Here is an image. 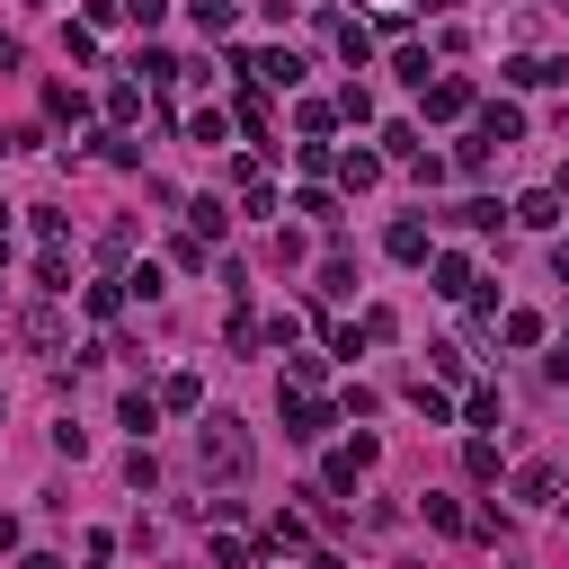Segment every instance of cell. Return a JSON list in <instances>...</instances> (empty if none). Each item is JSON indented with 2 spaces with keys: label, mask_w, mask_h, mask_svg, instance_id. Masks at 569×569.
<instances>
[{
  "label": "cell",
  "mask_w": 569,
  "mask_h": 569,
  "mask_svg": "<svg viewBox=\"0 0 569 569\" xmlns=\"http://www.w3.org/2000/svg\"><path fill=\"white\" fill-rule=\"evenodd\" d=\"M240 71H249L258 89H293V80H302V53H240Z\"/></svg>",
  "instance_id": "5"
},
{
  "label": "cell",
  "mask_w": 569,
  "mask_h": 569,
  "mask_svg": "<svg viewBox=\"0 0 569 569\" xmlns=\"http://www.w3.org/2000/svg\"><path fill=\"white\" fill-rule=\"evenodd\" d=\"M453 160H462V169H471V178H480V169H489V160H498V142H489V133H480V124H471V133H462V151H453Z\"/></svg>",
  "instance_id": "22"
},
{
  "label": "cell",
  "mask_w": 569,
  "mask_h": 569,
  "mask_svg": "<svg viewBox=\"0 0 569 569\" xmlns=\"http://www.w3.org/2000/svg\"><path fill=\"white\" fill-rule=\"evenodd\" d=\"M418 9H453V0H418Z\"/></svg>",
  "instance_id": "46"
},
{
  "label": "cell",
  "mask_w": 569,
  "mask_h": 569,
  "mask_svg": "<svg viewBox=\"0 0 569 569\" xmlns=\"http://www.w3.org/2000/svg\"><path fill=\"white\" fill-rule=\"evenodd\" d=\"M36 284H44V293H71V258L44 249V258H36Z\"/></svg>",
  "instance_id": "23"
},
{
  "label": "cell",
  "mask_w": 569,
  "mask_h": 569,
  "mask_svg": "<svg viewBox=\"0 0 569 569\" xmlns=\"http://www.w3.org/2000/svg\"><path fill=\"white\" fill-rule=\"evenodd\" d=\"M124 18H133V27H160V18H169V0H124Z\"/></svg>",
  "instance_id": "41"
},
{
  "label": "cell",
  "mask_w": 569,
  "mask_h": 569,
  "mask_svg": "<svg viewBox=\"0 0 569 569\" xmlns=\"http://www.w3.org/2000/svg\"><path fill=\"white\" fill-rule=\"evenodd\" d=\"M373 462H382V445H373V436H356L347 453H329V489H356V471H373Z\"/></svg>",
  "instance_id": "8"
},
{
  "label": "cell",
  "mask_w": 569,
  "mask_h": 569,
  "mask_svg": "<svg viewBox=\"0 0 569 569\" xmlns=\"http://www.w3.org/2000/svg\"><path fill=\"white\" fill-rule=\"evenodd\" d=\"M516 498H525V507H551V498H560V471H551V462H525V471H516Z\"/></svg>",
  "instance_id": "12"
},
{
  "label": "cell",
  "mask_w": 569,
  "mask_h": 569,
  "mask_svg": "<svg viewBox=\"0 0 569 569\" xmlns=\"http://www.w3.org/2000/svg\"><path fill=\"white\" fill-rule=\"evenodd\" d=\"M338 169V187H373L382 178V151H347V160H329Z\"/></svg>",
  "instance_id": "16"
},
{
  "label": "cell",
  "mask_w": 569,
  "mask_h": 569,
  "mask_svg": "<svg viewBox=\"0 0 569 569\" xmlns=\"http://www.w3.org/2000/svg\"><path fill=\"white\" fill-rule=\"evenodd\" d=\"M391 71H400V80H409V89H427V80H436V71H427V53H418V44H400V53H391Z\"/></svg>",
  "instance_id": "29"
},
{
  "label": "cell",
  "mask_w": 569,
  "mask_h": 569,
  "mask_svg": "<svg viewBox=\"0 0 569 569\" xmlns=\"http://www.w3.org/2000/svg\"><path fill=\"white\" fill-rule=\"evenodd\" d=\"M240 213H276V178L258 160H240Z\"/></svg>",
  "instance_id": "10"
},
{
  "label": "cell",
  "mask_w": 569,
  "mask_h": 569,
  "mask_svg": "<svg viewBox=\"0 0 569 569\" xmlns=\"http://www.w3.org/2000/svg\"><path fill=\"white\" fill-rule=\"evenodd\" d=\"M409 400H418V418H427V427H445V418H453V400H445L436 382H409Z\"/></svg>",
  "instance_id": "26"
},
{
  "label": "cell",
  "mask_w": 569,
  "mask_h": 569,
  "mask_svg": "<svg viewBox=\"0 0 569 569\" xmlns=\"http://www.w3.org/2000/svg\"><path fill=\"white\" fill-rule=\"evenodd\" d=\"M160 409L196 418V409H204V382H196V373H169V382H160Z\"/></svg>",
  "instance_id": "13"
},
{
  "label": "cell",
  "mask_w": 569,
  "mask_h": 569,
  "mask_svg": "<svg viewBox=\"0 0 569 569\" xmlns=\"http://www.w3.org/2000/svg\"><path fill=\"white\" fill-rule=\"evenodd\" d=\"M80 560H89V569H107V560H116V533H89V542H80Z\"/></svg>",
  "instance_id": "40"
},
{
  "label": "cell",
  "mask_w": 569,
  "mask_h": 569,
  "mask_svg": "<svg viewBox=\"0 0 569 569\" xmlns=\"http://www.w3.org/2000/svg\"><path fill=\"white\" fill-rule=\"evenodd\" d=\"M27 338H36V347H62V311L36 302V311H27Z\"/></svg>",
  "instance_id": "25"
},
{
  "label": "cell",
  "mask_w": 569,
  "mask_h": 569,
  "mask_svg": "<svg viewBox=\"0 0 569 569\" xmlns=\"http://www.w3.org/2000/svg\"><path fill=\"white\" fill-rule=\"evenodd\" d=\"M293 124H302V142H320V133H329V107H320V98H302V107H293Z\"/></svg>",
  "instance_id": "36"
},
{
  "label": "cell",
  "mask_w": 569,
  "mask_h": 569,
  "mask_svg": "<svg viewBox=\"0 0 569 569\" xmlns=\"http://www.w3.org/2000/svg\"><path fill=\"white\" fill-rule=\"evenodd\" d=\"M329 427H338V409H329V400H311V391H293V400H284V436H293V445H320Z\"/></svg>",
  "instance_id": "2"
},
{
  "label": "cell",
  "mask_w": 569,
  "mask_h": 569,
  "mask_svg": "<svg viewBox=\"0 0 569 569\" xmlns=\"http://www.w3.org/2000/svg\"><path fill=\"white\" fill-rule=\"evenodd\" d=\"M222 222H231V213H222L213 196H196V204H187V231H196V240H222Z\"/></svg>",
  "instance_id": "20"
},
{
  "label": "cell",
  "mask_w": 569,
  "mask_h": 569,
  "mask_svg": "<svg viewBox=\"0 0 569 569\" xmlns=\"http://www.w3.org/2000/svg\"><path fill=\"white\" fill-rule=\"evenodd\" d=\"M436 293H445V302H462V293H480V276H471V258H453V249H436Z\"/></svg>",
  "instance_id": "9"
},
{
  "label": "cell",
  "mask_w": 569,
  "mask_h": 569,
  "mask_svg": "<svg viewBox=\"0 0 569 569\" xmlns=\"http://www.w3.org/2000/svg\"><path fill=\"white\" fill-rule=\"evenodd\" d=\"M507 213H516L525 231H551V222H560V196H551V187H533V196H516Z\"/></svg>",
  "instance_id": "11"
},
{
  "label": "cell",
  "mask_w": 569,
  "mask_h": 569,
  "mask_svg": "<svg viewBox=\"0 0 569 569\" xmlns=\"http://www.w3.org/2000/svg\"><path fill=\"white\" fill-rule=\"evenodd\" d=\"M0 71H18V36H0Z\"/></svg>",
  "instance_id": "44"
},
{
  "label": "cell",
  "mask_w": 569,
  "mask_h": 569,
  "mask_svg": "<svg viewBox=\"0 0 569 569\" xmlns=\"http://www.w3.org/2000/svg\"><path fill=\"white\" fill-rule=\"evenodd\" d=\"M498 80H507V89H551V80H569V62H560V53H516Z\"/></svg>",
  "instance_id": "4"
},
{
  "label": "cell",
  "mask_w": 569,
  "mask_h": 569,
  "mask_svg": "<svg viewBox=\"0 0 569 569\" xmlns=\"http://www.w3.org/2000/svg\"><path fill=\"white\" fill-rule=\"evenodd\" d=\"M169 258H178V267H187V276H204V267H213V249H204V240H196V231H187V240H169Z\"/></svg>",
  "instance_id": "31"
},
{
  "label": "cell",
  "mask_w": 569,
  "mask_h": 569,
  "mask_svg": "<svg viewBox=\"0 0 569 569\" xmlns=\"http://www.w3.org/2000/svg\"><path fill=\"white\" fill-rule=\"evenodd\" d=\"M338 53L365 71V62H373V27H365V18H338Z\"/></svg>",
  "instance_id": "14"
},
{
  "label": "cell",
  "mask_w": 569,
  "mask_h": 569,
  "mask_svg": "<svg viewBox=\"0 0 569 569\" xmlns=\"http://www.w3.org/2000/svg\"><path fill=\"white\" fill-rule=\"evenodd\" d=\"M196 462H204V480H249V462H258V445H249V427L240 418H204L196 427Z\"/></svg>",
  "instance_id": "1"
},
{
  "label": "cell",
  "mask_w": 569,
  "mask_h": 569,
  "mask_svg": "<svg viewBox=\"0 0 569 569\" xmlns=\"http://www.w3.org/2000/svg\"><path fill=\"white\" fill-rule=\"evenodd\" d=\"M551 276H560V284H569V240H551Z\"/></svg>",
  "instance_id": "42"
},
{
  "label": "cell",
  "mask_w": 569,
  "mask_h": 569,
  "mask_svg": "<svg viewBox=\"0 0 569 569\" xmlns=\"http://www.w3.org/2000/svg\"><path fill=\"white\" fill-rule=\"evenodd\" d=\"M240 124H249V133L267 142V98H258V89H240ZM267 151H276V142H267Z\"/></svg>",
  "instance_id": "35"
},
{
  "label": "cell",
  "mask_w": 569,
  "mask_h": 569,
  "mask_svg": "<svg viewBox=\"0 0 569 569\" xmlns=\"http://www.w3.org/2000/svg\"><path fill=\"white\" fill-rule=\"evenodd\" d=\"M418 98H427V116H436V124H462V116H471V80H453V71H436Z\"/></svg>",
  "instance_id": "3"
},
{
  "label": "cell",
  "mask_w": 569,
  "mask_h": 569,
  "mask_svg": "<svg viewBox=\"0 0 569 569\" xmlns=\"http://www.w3.org/2000/svg\"><path fill=\"white\" fill-rule=\"evenodd\" d=\"M453 222H462V231H498V204H489V196H471V204H462Z\"/></svg>",
  "instance_id": "37"
},
{
  "label": "cell",
  "mask_w": 569,
  "mask_h": 569,
  "mask_svg": "<svg viewBox=\"0 0 569 569\" xmlns=\"http://www.w3.org/2000/svg\"><path fill=\"white\" fill-rule=\"evenodd\" d=\"M498 338H507V347H542V311H507Z\"/></svg>",
  "instance_id": "21"
},
{
  "label": "cell",
  "mask_w": 569,
  "mask_h": 569,
  "mask_svg": "<svg viewBox=\"0 0 569 569\" xmlns=\"http://www.w3.org/2000/svg\"><path fill=\"white\" fill-rule=\"evenodd\" d=\"M89 311L116 320V311H124V276H98V284H89Z\"/></svg>",
  "instance_id": "24"
},
{
  "label": "cell",
  "mask_w": 569,
  "mask_h": 569,
  "mask_svg": "<svg viewBox=\"0 0 569 569\" xmlns=\"http://www.w3.org/2000/svg\"><path fill=\"white\" fill-rule=\"evenodd\" d=\"M311 569H347V560H338V551H311Z\"/></svg>",
  "instance_id": "45"
},
{
  "label": "cell",
  "mask_w": 569,
  "mask_h": 569,
  "mask_svg": "<svg viewBox=\"0 0 569 569\" xmlns=\"http://www.w3.org/2000/svg\"><path fill=\"white\" fill-rule=\"evenodd\" d=\"M391 329H400V320H391V311H382V302H373V311H365V320H356V338H365V347H382V338H391Z\"/></svg>",
  "instance_id": "38"
},
{
  "label": "cell",
  "mask_w": 569,
  "mask_h": 569,
  "mask_svg": "<svg viewBox=\"0 0 569 569\" xmlns=\"http://www.w3.org/2000/svg\"><path fill=\"white\" fill-rule=\"evenodd\" d=\"M382 249H391V258H400V267H418V258H436V231H427V222H418V213H400V222H391V240H382Z\"/></svg>",
  "instance_id": "6"
},
{
  "label": "cell",
  "mask_w": 569,
  "mask_h": 569,
  "mask_svg": "<svg viewBox=\"0 0 569 569\" xmlns=\"http://www.w3.org/2000/svg\"><path fill=\"white\" fill-rule=\"evenodd\" d=\"M267 551H276V560H284V551H302V516H293V507L267 525Z\"/></svg>",
  "instance_id": "28"
},
{
  "label": "cell",
  "mask_w": 569,
  "mask_h": 569,
  "mask_svg": "<svg viewBox=\"0 0 569 569\" xmlns=\"http://www.w3.org/2000/svg\"><path fill=\"white\" fill-rule=\"evenodd\" d=\"M116 418H124L133 436H151V427H160V391H124V409H116Z\"/></svg>",
  "instance_id": "17"
},
{
  "label": "cell",
  "mask_w": 569,
  "mask_h": 569,
  "mask_svg": "<svg viewBox=\"0 0 569 569\" xmlns=\"http://www.w3.org/2000/svg\"><path fill=\"white\" fill-rule=\"evenodd\" d=\"M293 213H311L320 231H338V196H329V187H302V196H293Z\"/></svg>",
  "instance_id": "19"
},
{
  "label": "cell",
  "mask_w": 569,
  "mask_h": 569,
  "mask_svg": "<svg viewBox=\"0 0 569 569\" xmlns=\"http://www.w3.org/2000/svg\"><path fill=\"white\" fill-rule=\"evenodd\" d=\"M320 293H329V302H338V293H356V267H347L338 249H329V267H320Z\"/></svg>",
  "instance_id": "32"
},
{
  "label": "cell",
  "mask_w": 569,
  "mask_h": 569,
  "mask_svg": "<svg viewBox=\"0 0 569 569\" xmlns=\"http://www.w3.org/2000/svg\"><path fill=\"white\" fill-rule=\"evenodd\" d=\"M187 9H196V27H204V36H231V0H187Z\"/></svg>",
  "instance_id": "34"
},
{
  "label": "cell",
  "mask_w": 569,
  "mask_h": 569,
  "mask_svg": "<svg viewBox=\"0 0 569 569\" xmlns=\"http://www.w3.org/2000/svg\"><path fill=\"white\" fill-rule=\"evenodd\" d=\"M462 471H471V480H498V445L471 436V445H462Z\"/></svg>",
  "instance_id": "27"
},
{
  "label": "cell",
  "mask_w": 569,
  "mask_h": 569,
  "mask_svg": "<svg viewBox=\"0 0 569 569\" xmlns=\"http://www.w3.org/2000/svg\"><path fill=\"white\" fill-rule=\"evenodd\" d=\"M44 116H53V124H80V116H89V98H80L71 80H53V89H44Z\"/></svg>",
  "instance_id": "15"
},
{
  "label": "cell",
  "mask_w": 569,
  "mask_h": 569,
  "mask_svg": "<svg viewBox=\"0 0 569 569\" xmlns=\"http://www.w3.org/2000/svg\"><path fill=\"white\" fill-rule=\"evenodd\" d=\"M18 569H62V560H53V551H27V560H18Z\"/></svg>",
  "instance_id": "43"
},
{
  "label": "cell",
  "mask_w": 569,
  "mask_h": 569,
  "mask_svg": "<svg viewBox=\"0 0 569 569\" xmlns=\"http://www.w3.org/2000/svg\"><path fill=\"white\" fill-rule=\"evenodd\" d=\"M222 133H231V116H222V107H196V116H187V142H204V151H213Z\"/></svg>",
  "instance_id": "18"
},
{
  "label": "cell",
  "mask_w": 569,
  "mask_h": 569,
  "mask_svg": "<svg viewBox=\"0 0 569 569\" xmlns=\"http://www.w3.org/2000/svg\"><path fill=\"white\" fill-rule=\"evenodd\" d=\"M222 338H231V356H249V347H258V338H267V329H258V320H249V311H231V329H222Z\"/></svg>",
  "instance_id": "39"
},
{
  "label": "cell",
  "mask_w": 569,
  "mask_h": 569,
  "mask_svg": "<svg viewBox=\"0 0 569 569\" xmlns=\"http://www.w3.org/2000/svg\"><path fill=\"white\" fill-rule=\"evenodd\" d=\"M462 418H471V427H498V391H489V382H471V400H462Z\"/></svg>",
  "instance_id": "33"
},
{
  "label": "cell",
  "mask_w": 569,
  "mask_h": 569,
  "mask_svg": "<svg viewBox=\"0 0 569 569\" xmlns=\"http://www.w3.org/2000/svg\"><path fill=\"white\" fill-rule=\"evenodd\" d=\"M107 116H116V124H133V116H142V89H133V80H116V89H107Z\"/></svg>",
  "instance_id": "30"
},
{
  "label": "cell",
  "mask_w": 569,
  "mask_h": 569,
  "mask_svg": "<svg viewBox=\"0 0 569 569\" xmlns=\"http://www.w3.org/2000/svg\"><path fill=\"white\" fill-rule=\"evenodd\" d=\"M480 133H489L498 151H507V142H525V107H516V98H489V107H480Z\"/></svg>",
  "instance_id": "7"
}]
</instances>
